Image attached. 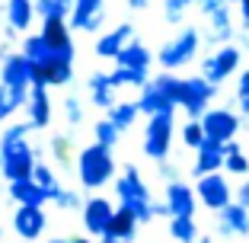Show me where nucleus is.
I'll use <instances>...</instances> for the list:
<instances>
[{"label":"nucleus","instance_id":"obj_12","mask_svg":"<svg viewBox=\"0 0 249 243\" xmlns=\"http://www.w3.org/2000/svg\"><path fill=\"white\" fill-rule=\"evenodd\" d=\"M115 218V208H112L109 199H89L83 205V227L96 237H106L109 234V224Z\"/></svg>","mask_w":249,"mask_h":243},{"label":"nucleus","instance_id":"obj_49","mask_svg":"<svg viewBox=\"0 0 249 243\" xmlns=\"http://www.w3.org/2000/svg\"><path fill=\"white\" fill-rule=\"evenodd\" d=\"M99 243H118V240H115V237H109V234H106V237H103Z\"/></svg>","mask_w":249,"mask_h":243},{"label":"nucleus","instance_id":"obj_22","mask_svg":"<svg viewBox=\"0 0 249 243\" xmlns=\"http://www.w3.org/2000/svg\"><path fill=\"white\" fill-rule=\"evenodd\" d=\"M138 218H134V211H128V208L118 205L115 208V218H112L109 224V237H115L118 243H134V237H138Z\"/></svg>","mask_w":249,"mask_h":243},{"label":"nucleus","instance_id":"obj_9","mask_svg":"<svg viewBox=\"0 0 249 243\" xmlns=\"http://www.w3.org/2000/svg\"><path fill=\"white\" fill-rule=\"evenodd\" d=\"M0 169L10 183H26L32 179V169H36V154H32L29 141H16V144H3V160Z\"/></svg>","mask_w":249,"mask_h":243},{"label":"nucleus","instance_id":"obj_30","mask_svg":"<svg viewBox=\"0 0 249 243\" xmlns=\"http://www.w3.org/2000/svg\"><path fill=\"white\" fill-rule=\"evenodd\" d=\"M73 13V0H36V16L42 19H67Z\"/></svg>","mask_w":249,"mask_h":243},{"label":"nucleus","instance_id":"obj_48","mask_svg":"<svg viewBox=\"0 0 249 243\" xmlns=\"http://www.w3.org/2000/svg\"><path fill=\"white\" fill-rule=\"evenodd\" d=\"M48 243H71V240H64V237H52Z\"/></svg>","mask_w":249,"mask_h":243},{"label":"nucleus","instance_id":"obj_26","mask_svg":"<svg viewBox=\"0 0 249 243\" xmlns=\"http://www.w3.org/2000/svg\"><path fill=\"white\" fill-rule=\"evenodd\" d=\"M22 55H26V58L38 67V64H48V61L54 58V48L48 45V38L38 32V36H29L26 42H22Z\"/></svg>","mask_w":249,"mask_h":243},{"label":"nucleus","instance_id":"obj_31","mask_svg":"<svg viewBox=\"0 0 249 243\" xmlns=\"http://www.w3.org/2000/svg\"><path fill=\"white\" fill-rule=\"evenodd\" d=\"M109 77H112V83H115V90L118 87H141V90H144L147 83H150L147 71H131V67H115Z\"/></svg>","mask_w":249,"mask_h":243},{"label":"nucleus","instance_id":"obj_19","mask_svg":"<svg viewBox=\"0 0 249 243\" xmlns=\"http://www.w3.org/2000/svg\"><path fill=\"white\" fill-rule=\"evenodd\" d=\"M138 106H141V112H144L147 118H150V115H163V112H176V103H173V99H169V96L163 93V90L157 87L154 80L141 90Z\"/></svg>","mask_w":249,"mask_h":243},{"label":"nucleus","instance_id":"obj_16","mask_svg":"<svg viewBox=\"0 0 249 243\" xmlns=\"http://www.w3.org/2000/svg\"><path fill=\"white\" fill-rule=\"evenodd\" d=\"M45 211L42 208H26V205H19V211H16V218H13V230L22 237V240H32L36 243L38 237L45 234Z\"/></svg>","mask_w":249,"mask_h":243},{"label":"nucleus","instance_id":"obj_10","mask_svg":"<svg viewBox=\"0 0 249 243\" xmlns=\"http://www.w3.org/2000/svg\"><path fill=\"white\" fill-rule=\"evenodd\" d=\"M227 163V154H224V144L217 141H205L201 148L195 150V163H192V176L201 179V176H211V173H220Z\"/></svg>","mask_w":249,"mask_h":243},{"label":"nucleus","instance_id":"obj_53","mask_svg":"<svg viewBox=\"0 0 249 243\" xmlns=\"http://www.w3.org/2000/svg\"><path fill=\"white\" fill-rule=\"evenodd\" d=\"M22 243H32V240H22Z\"/></svg>","mask_w":249,"mask_h":243},{"label":"nucleus","instance_id":"obj_39","mask_svg":"<svg viewBox=\"0 0 249 243\" xmlns=\"http://www.w3.org/2000/svg\"><path fill=\"white\" fill-rule=\"evenodd\" d=\"M64 112H67V122H71V125H80V122H83V106H80L77 96H67Z\"/></svg>","mask_w":249,"mask_h":243},{"label":"nucleus","instance_id":"obj_15","mask_svg":"<svg viewBox=\"0 0 249 243\" xmlns=\"http://www.w3.org/2000/svg\"><path fill=\"white\" fill-rule=\"evenodd\" d=\"M71 26L73 29H83V32L103 29V0H73Z\"/></svg>","mask_w":249,"mask_h":243},{"label":"nucleus","instance_id":"obj_45","mask_svg":"<svg viewBox=\"0 0 249 243\" xmlns=\"http://www.w3.org/2000/svg\"><path fill=\"white\" fill-rule=\"evenodd\" d=\"M224 154H227V157L243 154V144H240V141H230V144H224Z\"/></svg>","mask_w":249,"mask_h":243},{"label":"nucleus","instance_id":"obj_32","mask_svg":"<svg viewBox=\"0 0 249 243\" xmlns=\"http://www.w3.org/2000/svg\"><path fill=\"white\" fill-rule=\"evenodd\" d=\"M179 138H182V144L185 148H192V150H198L201 144L208 141V134H205V128H201V122H195V118H189L182 128H179Z\"/></svg>","mask_w":249,"mask_h":243},{"label":"nucleus","instance_id":"obj_37","mask_svg":"<svg viewBox=\"0 0 249 243\" xmlns=\"http://www.w3.org/2000/svg\"><path fill=\"white\" fill-rule=\"evenodd\" d=\"M224 173L249 179V157H246V154H233V157H227V163H224Z\"/></svg>","mask_w":249,"mask_h":243},{"label":"nucleus","instance_id":"obj_4","mask_svg":"<svg viewBox=\"0 0 249 243\" xmlns=\"http://www.w3.org/2000/svg\"><path fill=\"white\" fill-rule=\"evenodd\" d=\"M240 67H243V48L240 45H220L208 58H201V77H205L208 83H214V87H220V83H227Z\"/></svg>","mask_w":249,"mask_h":243},{"label":"nucleus","instance_id":"obj_44","mask_svg":"<svg viewBox=\"0 0 249 243\" xmlns=\"http://www.w3.org/2000/svg\"><path fill=\"white\" fill-rule=\"evenodd\" d=\"M154 218H173V214H169V205H166V202H154Z\"/></svg>","mask_w":249,"mask_h":243},{"label":"nucleus","instance_id":"obj_54","mask_svg":"<svg viewBox=\"0 0 249 243\" xmlns=\"http://www.w3.org/2000/svg\"><path fill=\"white\" fill-rule=\"evenodd\" d=\"M246 125H249V122H246Z\"/></svg>","mask_w":249,"mask_h":243},{"label":"nucleus","instance_id":"obj_11","mask_svg":"<svg viewBox=\"0 0 249 243\" xmlns=\"http://www.w3.org/2000/svg\"><path fill=\"white\" fill-rule=\"evenodd\" d=\"M0 83L10 90H29L32 87V61L26 55H10L0 67Z\"/></svg>","mask_w":249,"mask_h":243},{"label":"nucleus","instance_id":"obj_5","mask_svg":"<svg viewBox=\"0 0 249 243\" xmlns=\"http://www.w3.org/2000/svg\"><path fill=\"white\" fill-rule=\"evenodd\" d=\"M173 134H176V125H173V112H163V115H150L144 128V154L150 160L163 163L169 157V148H173Z\"/></svg>","mask_w":249,"mask_h":243},{"label":"nucleus","instance_id":"obj_18","mask_svg":"<svg viewBox=\"0 0 249 243\" xmlns=\"http://www.w3.org/2000/svg\"><path fill=\"white\" fill-rule=\"evenodd\" d=\"M134 38V26L131 22H122V26H115L112 32H106L99 42H96V55L99 58H118L122 55V48Z\"/></svg>","mask_w":249,"mask_h":243},{"label":"nucleus","instance_id":"obj_42","mask_svg":"<svg viewBox=\"0 0 249 243\" xmlns=\"http://www.w3.org/2000/svg\"><path fill=\"white\" fill-rule=\"evenodd\" d=\"M160 176H163V179H166V186H169V183H179V179H176V167H169V163H166V160H163V163H160Z\"/></svg>","mask_w":249,"mask_h":243},{"label":"nucleus","instance_id":"obj_13","mask_svg":"<svg viewBox=\"0 0 249 243\" xmlns=\"http://www.w3.org/2000/svg\"><path fill=\"white\" fill-rule=\"evenodd\" d=\"M166 205L173 218H195V208H198V195L189 183H169L166 186Z\"/></svg>","mask_w":249,"mask_h":243},{"label":"nucleus","instance_id":"obj_35","mask_svg":"<svg viewBox=\"0 0 249 243\" xmlns=\"http://www.w3.org/2000/svg\"><path fill=\"white\" fill-rule=\"evenodd\" d=\"M118 134H122V131L112 125L109 118H106V122H96V144H103V148H115Z\"/></svg>","mask_w":249,"mask_h":243},{"label":"nucleus","instance_id":"obj_36","mask_svg":"<svg viewBox=\"0 0 249 243\" xmlns=\"http://www.w3.org/2000/svg\"><path fill=\"white\" fill-rule=\"evenodd\" d=\"M236 109L249 118V71H240L236 77Z\"/></svg>","mask_w":249,"mask_h":243},{"label":"nucleus","instance_id":"obj_29","mask_svg":"<svg viewBox=\"0 0 249 243\" xmlns=\"http://www.w3.org/2000/svg\"><path fill=\"white\" fill-rule=\"evenodd\" d=\"M141 115V106L138 99H131V103H118L115 109H109V122L118 128V131H124V128H131L134 125V118Z\"/></svg>","mask_w":249,"mask_h":243},{"label":"nucleus","instance_id":"obj_40","mask_svg":"<svg viewBox=\"0 0 249 243\" xmlns=\"http://www.w3.org/2000/svg\"><path fill=\"white\" fill-rule=\"evenodd\" d=\"M52 154L58 157V163H67V160H71V141H67L64 134H58V138L52 141Z\"/></svg>","mask_w":249,"mask_h":243},{"label":"nucleus","instance_id":"obj_52","mask_svg":"<svg viewBox=\"0 0 249 243\" xmlns=\"http://www.w3.org/2000/svg\"><path fill=\"white\" fill-rule=\"evenodd\" d=\"M0 160H3V148H0Z\"/></svg>","mask_w":249,"mask_h":243},{"label":"nucleus","instance_id":"obj_43","mask_svg":"<svg viewBox=\"0 0 249 243\" xmlns=\"http://www.w3.org/2000/svg\"><path fill=\"white\" fill-rule=\"evenodd\" d=\"M240 22H243V32H249V0H240Z\"/></svg>","mask_w":249,"mask_h":243},{"label":"nucleus","instance_id":"obj_17","mask_svg":"<svg viewBox=\"0 0 249 243\" xmlns=\"http://www.w3.org/2000/svg\"><path fill=\"white\" fill-rule=\"evenodd\" d=\"M26 112H29V125L32 128H45L48 122H52V99H48V87L36 83V87L29 90Z\"/></svg>","mask_w":249,"mask_h":243},{"label":"nucleus","instance_id":"obj_41","mask_svg":"<svg viewBox=\"0 0 249 243\" xmlns=\"http://www.w3.org/2000/svg\"><path fill=\"white\" fill-rule=\"evenodd\" d=\"M236 202H240L243 208H249V179L240 183V189H236Z\"/></svg>","mask_w":249,"mask_h":243},{"label":"nucleus","instance_id":"obj_7","mask_svg":"<svg viewBox=\"0 0 249 243\" xmlns=\"http://www.w3.org/2000/svg\"><path fill=\"white\" fill-rule=\"evenodd\" d=\"M198 122H201V128H205L208 141H217V144L236 141V134H240V128H243V118L236 115L233 109H227V106H211Z\"/></svg>","mask_w":249,"mask_h":243},{"label":"nucleus","instance_id":"obj_21","mask_svg":"<svg viewBox=\"0 0 249 243\" xmlns=\"http://www.w3.org/2000/svg\"><path fill=\"white\" fill-rule=\"evenodd\" d=\"M10 199L26 205V208H42L45 202H48V192H45L36 179H26V183H10Z\"/></svg>","mask_w":249,"mask_h":243},{"label":"nucleus","instance_id":"obj_33","mask_svg":"<svg viewBox=\"0 0 249 243\" xmlns=\"http://www.w3.org/2000/svg\"><path fill=\"white\" fill-rule=\"evenodd\" d=\"M192 7H198V0H163V16H166V22L179 26Z\"/></svg>","mask_w":249,"mask_h":243},{"label":"nucleus","instance_id":"obj_2","mask_svg":"<svg viewBox=\"0 0 249 243\" xmlns=\"http://www.w3.org/2000/svg\"><path fill=\"white\" fill-rule=\"evenodd\" d=\"M77 176L87 189H103L112 176H115V160H112V148L103 144H89L77 154Z\"/></svg>","mask_w":249,"mask_h":243},{"label":"nucleus","instance_id":"obj_46","mask_svg":"<svg viewBox=\"0 0 249 243\" xmlns=\"http://www.w3.org/2000/svg\"><path fill=\"white\" fill-rule=\"evenodd\" d=\"M147 3H150V0H128V7H131V10H147Z\"/></svg>","mask_w":249,"mask_h":243},{"label":"nucleus","instance_id":"obj_14","mask_svg":"<svg viewBox=\"0 0 249 243\" xmlns=\"http://www.w3.org/2000/svg\"><path fill=\"white\" fill-rule=\"evenodd\" d=\"M217 234L220 237H249V208H243L240 202L227 205L217 214Z\"/></svg>","mask_w":249,"mask_h":243},{"label":"nucleus","instance_id":"obj_34","mask_svg":"<svg viewBox=\"0 0 249 243\" xmlns=\"http://www.w3.org/2000/svg\"><path fill=\"white\" fill-rule=\"evenodd\" d=\"M48 202H54L58 208H80V199H77V192L64 189V186H52V189H48Z\"/></svg>","mask_w":249,"mask_h":243},{"label":"nucleus","instance_id":"obj_50","mask_svg":"<svg viewBox=\"0 0 249 243\" xmlns=\"http://www.w3.org/2000/svg\"><path fill=\"white\" fill-rule=\"evenodd\" d=\"M198 243H214V240H211V237H201V240H198Z\"/></svg>","mask_w":249,"mask_h":243},{"label":"nucleus","instance_id":"obj_8","mask_svg":"<svg viewBox=\"0 0 249 243\" xmlns=\"http://www.w3.org/2000/svg\"><path fill=\"white\" fill-rule=\"evenodd\" d=\"M195 195H198V202L208 208V211H224L227 205H233L236 202V192H233V186L227 183V176L224 173H211V176H201L195 183Z\"/></svg>","mask_w":249,"mask_h":243},{"label":"nucleus","instance_id":"obj_51","mask_svg":"<svg viewBox=\"0 0 249 243\" xmlns=\"http://www.w3.org/2000/svg\"><path fill=\"white\" fill-rule=\"evenodd\" d=\"M220 3H227V7H230V3H240V0H220Z\"/></svg>","mask_w":249,"mask_h":243},{"label":"nucleus","instance_id":"obj_27","mask_svg":"<svg viewBox=\"0 0 249 243\" xmlns=\"http://www.w3.org/2000/svg\"><path fill=\"white\" fill-rule=\"evenodd\" d=\"M42 36L48 38V45H52L54 52H61V48H73L71 32H67V22H64V19H45Z\"/></svg>","mask_w":249,"mask_h":243},{"label":"nucleus","instance_id":"obj_38","mask_svg":"<svg viewBox=\"0 0 249 243\" xmlns=\"http://www.w3.org/2000/svg\"><path fill=\"white\" fill-rule=\"evenodd\" d=\"M32 179H36V183L42 186L45 192L52 189V186H58V176H54L52 167H45V163H36V169H32Z\"/></svg>","mask_w":249,"mask_h":243},{"label":"nucleus","instance_id":"obj_3","mask_svg":"<svg viewBox=\"0 0 249 243\" xmlns=\"http://www.w3.org/2000/svg\"><path fill=\"white\" fill-rule=\"evenodd\" d=\"M198 48H201V32H198L195 26H185L176 38H169V42L160 48L157 61H160L163 71H169V74H173V71L192 64V61L198 58Z\"/></svg>","mask_w":249,"mask_h":243},{"label":"nucleus","instance_id":"obj_24","mask_svg":"<svg viewBox=\"0 0 249 243\" xmlns=\"http://www.w3.org/2000/svg\"><path fill=\"white\" fill-rule=\"evenodd\" d=\"M3 13L10 19V29H29L36 16V0H7Z\"/></svg>","mask_w":249,"mask_h":243},{"label":"nucleus","instance_id":"obj_23","mask_svg":"<svg viewBox=\"0 0 249 243\" xmlns=\"http://www.w3.org/2000/svg\"><path fill=\"white\" fill-rule=\"evenodd\" d=\"M89 93H93V103L99 109H115L118 99H115V83H112L109 74H93L89 77Z\"/></svg>","mask_w":249,"mask_h":243},{"label":"nucleus","instance_id":"obj_20","mask_svg":"<svg viewBox=\"0 0 249 243\" xmlns=\"http://www.w3.org/2000/svg\"><path fill=\"white\" fill-rule=\"evenodd\" d=\"M150 61H154L150 48H147L141 38H131V42L122 48V55L115 58V64L118 67H131V71H150Z\"/></svg>","mask_w":249,"mask_h":243},{"label":"nucleus","instance_id":"obj_47","mask_svg":"<svg viewBox=\"0 0 249 243\" xmlns=\"http://www.w3.org/2000/svg\"><path fill=\"white\" fill-rule=\"evenodd\" d=\"M71 243H93V240H87V237H73Z\"/></svg>","mask_w":249,"mask_h":243},{"label":"nucleus","instance_id":"obj_28","mask_svg":"<svg viewBox=\"0 0 249 243\" xmlns=\"http://www.w3.org/2000/svg\"><path fill=\"white\" fill-rule=\"evenodd\" d=\"M169 237L176 243H198L201 240L195 218H169Z\"/></svg>","mask_w":249,"mask_h":243},{"label":"nucleus","instance_id":"obj_1","mask_svg":"<svg viewBox=\"0 0 249 243\" xmlns=\"http://www.w3.org/2000/svg\"><path fill=\"white\" fill-rule=\"evenodd\" d=\"M115 195L122 202V208L134 211L141 224H150L154 221V199H150V189L147 183L141 179V169L138 167H124V173L115 179Z\"/></svg>","mask_w":249,"mask_h":243},{"label":"nucleus","instance_id":"obj_6","mask_svg":"<svg viewBox=\"0 0 249 243\" xmlns=\"http://www.w3.org/2000/svg\"><path fill=\"white\" fill-rule=\"evenodd\" d=\"M217 96V87L208 83L205 77H182V87H179V109H185L189 118H201L208 109H211V99Z\"/></svg>","mask_w":249,"mask_h":243},{"label":"nucleus","instance_id":"obj_25","mask_svg":"<svg viewBox=\"0 0 249 243\" xmlns=\"http://www.w3.org/2000/svg\"><path fill=\"white\" fill-rule=\"evenodd\" d=\"M26 103H29V90H10L0 83V125H10V115Z\"/></svg>","mask_w":249,"mask_h":243}]
</instances>
